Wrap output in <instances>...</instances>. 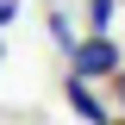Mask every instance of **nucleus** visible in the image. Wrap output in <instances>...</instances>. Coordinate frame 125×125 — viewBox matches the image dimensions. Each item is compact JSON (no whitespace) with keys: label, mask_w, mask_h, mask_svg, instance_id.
<instances>
[{"label":"nucleus","mask_w":125,"mask_h":125,"mask_svg":"<svg viewBox=\"0 0 125 125\" xmlns=\"http://www.w3.org/2000/svg\"><path fill=\"white\" fill-rule=\"evenodd\" d=\"M113 69H119V44L113 38L94 31L88 44H75V75H113Z\"/></svg>","instance_id":"obj_1"},{"label":"nucleus","mask_w":125,"mask_h":125,"mask_svg":"<svg viewBox=\"0 0 125 125\" xmlns=\"http://www.w3.org/2000/svg\"><path fill=\"white\" fill-rule=\"evenodd\" d=\"M62 94H69V106H75V113H81V119H94V125L106 119V106H100V100H94V94H88V88H81V75H69V88H62Z\"/></svg>","instance_id":"obj_2"},{"label":"nucleus","mask_w":125,"mask_h":125,"mask_svg":"<svg viewBox=\"0 0 125 125\" xmlns=\"http://www.w3.org/2000/svg\"><path fill=\"white\" fill-rule=\"evenodd\" d=\"M88 19H94V31H106V19H113V0H88Z\"/></svg>","instance_id":"obj_3"},{"label":"nucleus","mask_w":125,"mask_h":125,"mask_svg":"<svg viewBox=\"0 0 125 125\" xmlns=\"http://www.w3.org/2000/svg\"><path fill=\"white\" fill-rule=\"evenodd\" d=\"M13 6H19V0H0V19H13Z\"/></svg>","instance_id":"obj_4"},{"label":"nucleus","mask_w":125,"mask_h":125,"mask_svg":"<svg viewBox=\"0 0 125 125\" xmlns=\"http://www.w3.org/2000/svg\"><path fill=\"white\" fill-rule=\"evenodd\" d=\"M119 94H125V75H119Z\"/></svg>","instance_id":"obj_5"}]
</instances>
